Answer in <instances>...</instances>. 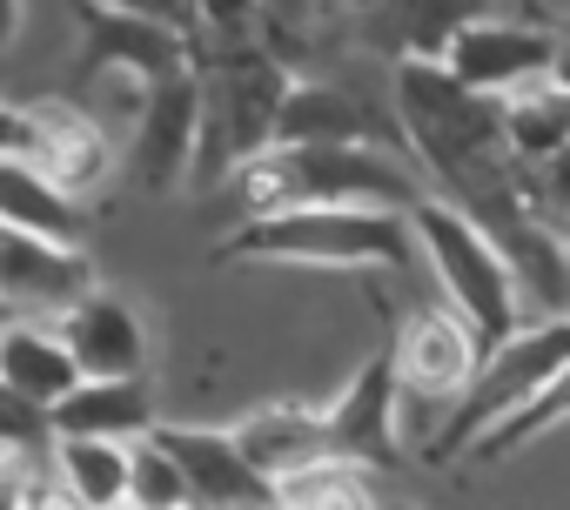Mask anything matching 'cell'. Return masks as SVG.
<instances>
[{
	"label": "cell",
	"mask_w": 570,
	"mask_h": 510,
	"mask_svg": "<svg viewBox=\"0 0 570 510\" xmlns=\"http://www.w3.org/2000/svg\"><path fill=\"white\" fill-rule=\"evenodd\" d=\"M416 255L403 208L370 202H296L242 215L222 242V263H282V269H403Z\"/></svg>",
	"instance_id": "obj_1"
},
{
	"label": "cell",
	"mask_w": 570,
	"mask_h": 510,
	"mask_svg": "<svg viewBox=\"0 0 570 510\" xmlns=\"http://www.w3.org/2000/svg\"><path fill=\"white\" fill-rule=\"evenodd\" d=\"M248 215L296 208V202H370V208H416L430 188L410 161H396L383 141H268L248 161L228 168Z\"/></svg>",
	"instance_id": "obj_2"
},
{
	"label": "cell",
	"mask_w": 570,
	"mask_h": 510,
	"mask_svg": "<svg viewBox=\"0 0 570 510\" xmlns=\"http://www.w3.org/2000/svg\"><path fill=\"white\" fill-rule=\"evenodd\" d=\"M410 235H416V248L430 255V269H436V283H443V303L476 330L483 350L503 343V336L523 323V303H517V283H510V269H503L497 242H490L456 202L423 195V202L410 208Z\"/></svg>",
	"instance_id": "obj_3"
},
{
	"label": "cell",
	"mask_w": 570,
	"mask_h": 510,
	"mask_svg": "<svg viewBox=\"0 0 570 510\" xmlns=\"http://www.w3.org/2000/svg\"><path fill=\"white\" fill-rule=\"evenodd\" d=\"M563 356H570V330H563V316H537V323H517L503 343H490L483 356H476V370L463 376V390H456V410L443 416V430H436V443H430V457H456L490 416H503L510 403H523L537 383H550V376H563Z\"/></svg>",
	"instance_id": "obj_4"
},
{
	"label": "cell",
	"mask_w": 570,
	"mask_h": 510,
	"mask_svg": "<svg viewBox=\"0 0 570 510\" xmlns=\"http://www.w3.org/2000/svg\"><path fill=\"white\" fill-rule=\"evenodd\" d=\"M202 81V135H195V168L188 175H228L255 148H268V115L282 95V75L255 48H228L215 68H195Z\"/></svg>",
	"instance_id": "obj_5"
},
{
	"label": "cell",
	"mask_w": 570,
	"mask_h": 510,
	"mask_svg": "<svg viewBox=\"0 0 570 510\" xmlns=\"http://www.w3.org/2000/svg\"><path fill=\"white\" fill-rule=\"evenodd\" d=\"M436 61L456 75V88H470V95H483V101L563 75V55H557V41H550L543 28H530V21H490V14L456 21Z\"/></svg>",
	"instance_id": "obj_6"
},
{
	"label": "cell",
	"mask_w": 570,
	"mask_h": 510,
	"mask_svg": "<svg viewBox=\"0 0 570 510\" xmlns=\"http://www.w3.org/2000/svg\"><path fill=\"white\" fill-rule=\"evenodd\" d=\"M75 21H81V75H128V81H161L181 75L195 61L188 35L128 8H108V0H75Z\"/></svg>",
	"instance_id": "obj_7"
},
{
	"label": "cell",
	"mask_w": 570,
	"mask_h": 510,
	"mask_svg": "<svg viewBox=\"0 0 570 510\" xmlns=\"http://www.w3.org/2000/svg\"><path fill=\"white\" fill-rule=\"evenodd\" d=\"M135 175L148 195H168L188 182L195 168V135H202V81H195V61L181 75H161L148 81V95L135 101Z\"/></svg>",
	"instance_id": "obj_8"
},
{
	"label": "cell",
	"mask_w": 570,
	"mask_h": 510,
	"mask_svg": "<svg viewBox=\"0 0 570 510\" xmlns=\"http://www.w3.org/2000/svg\"><path fill=\"white\" fill-rule=\"evenodd\" d=\"M88 290H95V263H88L81 242H55V235L0 222V310L61 316Z\"/></svg>",
	"instance_id": "obj_9"
},
{
	"label": "cell",
	"mask_w": 570,
	"mask_h": 510,
	"mask_svg": "<svg viewBox=\"0 0 570 510\" xmlns=\"http://www.w3.org/2000/svg\"><path fill=\"white\" fill-rule=\"evenodd\" d=\"M483 343L476 330L443 303V310H416L390 350V370H396V390L403 396H423V403H450L463 390V376L476 370Z\"/></svg>",
	"instance_id": "obj_10"
},
{
	"label": "cell",
	"mask_w": 570,
	"mask_h": 510,
	"mask_svg": "<svg viewBox=\"0 0 570 510\" xmlns=\"http://www.w3.org/2000/svg\"><path fill=\"white\" fill-rule=\"evenodd\" d=\"M55 336L68 343V356H75L81 376H141L148 370V330H141V316L121 296H108L101 283L55 316Z\"/></svg>",
	"instance_id": "obj_11"
},
{
	"label": "cell",
	"mask_w": 570,
	"mask_h": 510,
	"mask_svg": "<svg viewBox=\"0 0 570 510\" xmlns=\"http://www.w3.org/2000/svg\"><path fill=\"white\" fill-rule=\"evenodd\" d=\"M148 437L175 457L188 503L228 510V503H268V477L248 470V457L235 450L228 430H195V423H148Z\"/></svg>",
	"instance_id": "obj_12"
},
{
	"label": "cell",
	"mask_w": 570,
	"mask_h": 510,
	"mask_svg": "<svg viewBox=\"0 0 570 510\" xmlns=\"http://www.w3.org/2000/svg\"><path fill=\"white\" fill-rule=\"evenodd\" d=\"M28 121H35V148H28V161H35L48 182H61L68 195H88V188L108 182L115 148H108V128H101L81 101L48 95V101L28 108Z\"/></svg>",
	"instance_id": "obj_13"
},
{
	"label": "cell",
	"mask_w": 570,
	"mask_h": 510,
	"mask_svg": "<svg viewBox=\"0 0 570 510\" xmlns=\"http://www.w3.org/2000/svg\"><path fill=\"white\" fill-rule=\"evenodd\" d=\"M323 423H330V450H343V457H363V463H390L396 457V443H403V403H396V370H390V356H376L330 410H323Z\"/></svg>",
	"instance_id": "obj_14"
},
{
	"label": "cell",
	"mask_w": 570,
	"mask_h": 510,
	"mask_svg": "<svg viewBox=\"0 0 570 510\" xmlns=\"http://www.w3.org/2000/svg\"><path fill=\"white\" fill-rule=\"evenodd\" d=\"M48 423L68 430V437H115V443H135L148 423H155V396L141 376H75L55 403H48Z\"/></svg>",
	"instance_id": "obj_15"
},
{
	"label": "cell",
	"mask_w": 570,
	"mask_h": 510,
	"mask_svg": "<svg viewBox=\"0 0 570 510\" xmlns=\"http://www.w3.org/2000/svg\"><path fill=\"white\" fill-rule=\"evenodd\" d=\"M268 141H390V135L356 95H343L330 81H282Z\"/></svg>",
	"instance_id": "obj_16"
},
{
	"label": "cell",
	"mask_w": 570,
	"mask_h": 510,
	"mask_svg": "<svg viewBox=\"0 0 570 510\" xmlns=\"http://www.w3.org/2000/svg\"><path fill=\"white\" fill-rule=\"evenodd\" d=\"M228 437H235V450L248 457V470H262L268 483H275L282 470H296V463H309V457L330 450V423H323V410H309V403L248 410Z\"/></svg>",
	"instance_id": "obj_17"
},
{
	"label": "cell",
	"mask_w": 570,
	"mask_h": 510,
	"mask_svg": "<svg viewBox=\"0 0 570 510\" xmlns=\"http://www.w3.org/2000/svg\"><path fill=\"white\" fill-rule=\"evenodd\" d=\"M75 376H81V370H75L68 343L55 336V323L21 316V310L0 316V383H8V390H21V396H35V403H55Z\"/></svg>",
	"instance_id": "obj_18"
},
{
	"label": "cell",
	"mask_w": 570,
	"mask_h": 510,
	"mask_svg": "<svg viewBox=\"0 0 570 510\" xmlns=\"http://www.w3.org/2000/svg\"><path fill=\"white\" fill-rule=\"evenodd\" d=\"M0 222H8V228H35V235H55V242H81L88 235L81 202L61 182H48L28 155H0Z\"/></svg>",
	"instance_id": "obj_19"
},
{
	"label": "cell",
	"mask_w": 570,
	"mask_h": 510,
	"mask_svg": "<svg viewBox=\"0 0 570 510\" xmlns=\"http://www.w3.org/2000/svg\"><path fill=\"white\" fill-rule=\"evenodd\" d=\"M48 470H55V483H61L68 503L115 510V503H121V483H128V443L55 430V443H48Z\"/></svg>",
	"instance_id": "obj_20"
},
{
	"label": "cell",
	"mask_w": 570,
	"mask_h": 510,
	"mask_svg": "<svg viewBox=\"0 0 570 510\" xmlns=\"http://www.w3.org/2000/svg\"><path fill=\"white\" fill-rule=\"evenodd\" d=\"M376 497H383L376 463L343 457V450H323V457L282 470V477L268 483V503H316V510H330V503H336V510H356V503H376Z\"/></svg>",
	"instance_id": "obj_21"
},
{
	"label": "cell",
	"mask_w": 570,
	"mask_h": 510,
	"mask_svg": "<svg viewBox=\"0 0 570 510\" xmlns=\"http://www.w3.org/2000/svg\"><path fill=\"white\" fill-rule=\"evenodd\" d=\"M563 403H570V383H563V376H550V383H537L523 403H510L503 416H490L463 450H470V457H510V450H523V443L550 437V430L563 423Z\"/></svg>",
	"instance_id": "obj_22"
},
{
	"label": "cell",
	"mask_w": 570,
	"mask_h": 510,
	"mask_svg": "<svg viewBox=\"0 0 570 510\" xmlns=\"http://www.w3.org/2000/svg\"><path fill=\"white\" fill-rule=\"evenodd\" d=\"M121 503H135V510H188V483H181L175 457H168L148 430L128 443V483H121Z\"/></svg>",
	"instance_id": "obj_23"
},
{
	"label": "cell",
	"mask_w": 570,
	"mask_h": 510,
	"mask_svg": "<svg viewBox=\"0 0 570 510\" xmlns=\"http://www.w3.org/2000/svg\"><path fill=\"white\" fill-rule=\"evenodd\" d=\"M48 443H55L48 403L0 383V457H48Z\"/></svg>",
	"instance_id": "obj_24"
},
{
	"label": "cell",
	"mask_w": 570,
	"mask_h": 510,
	"mask_svg": "<svg viewBox=\"0 0 570 510\" xmlns=\"http://www.w3.org/2000/svg\"><path fill=\"white\" fill-rule=\"evenodd\" d=\"M470 21V0H403V28H410V55H443L450 28Z\"/></svg>",
	"instance_id": "obj_25"
},
{
	"label": "cell",
	"mask_w": 570,
	"mask_h": 510,
	"mask_svg": "<svg viewBox=\"0 0 570 510\" xmlns=\"http://www.w3.org/2000/svg\"><path fill=\"white\" fill-rule=\"evenodd\" d=\"M195 21L208 35H235L242 41V28L255 21V0H195Z\"/></svg>",
	"instance_id": "obj_26"
},
{
	"label": "cell",
	"mask_w": 570,
	"mask_h": 510,
	"mask_svg": "<svg viewBox=\"0 0 570 510\" xmlns=\"http://www.w3.org/2000/svg\"><path fill=\"white\" fill-rule=\"evenodd\" d=\"M108 8H128V14H148V21H168V28H195V0H108Z\"/></svg>",
	"instance_id": "obj_27"
},
{
	"label": "cell",
	"mask_w": 570,
	"mask_h": 510,
	"mask_svg": "<svg viewBox=\"0 0 570 510\" xmlns=\"http://www.w3.org/2000/svg\"><path fill=\"white\" fill-rule=\"evenodd\" d=\"M28 148H35V121H28V108L0 101V155H28Z\"/></svg>",
	"instance_id": "obj_28"
},
{
	"label": "cell",
	"mask_w": 570,
	"mask_h": 510,
	"mask_svg": "<svg viewBox=\"0 0 570 510\" xmlns=\"http://www.w3.org/2000/svg\"><path fill=\"white\" fill-rule=\"evenodd\" d=\"M21 14H28V8H21V0H0V48H8V41L21 35Z\"/></svg>",
	"instance_id": "obj_29"
},
{
	"label": "cell",
	"mask_w": 570,
	"mask_h": 510,
	"mask_svg": "<svg viewBox=\"0 0 570 510\" xmlns=\"http://www.w3.org/2000/svg\"><path fill=\"white\" fill-rule=\"evenodd\" d=\"M0 316H8V310H0Z\"/></svg>",
	"instance_id": "obj_30"
}]
</instances>
